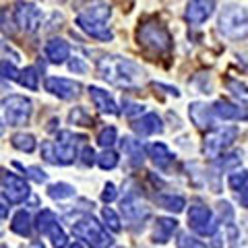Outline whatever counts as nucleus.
Here are the masks:
<instances>
[{"mask_svg":"<svg viewBox=\"0 0 248 248\" xmlns=\"http://www.w3.org/2000/svg\"><path fill=\"white\" fill-rule=\"evenodd\" d=\"M97 75L102 77L104 81H108L110 85L120 87V89H137V87H141L147 79L145 68L141 64H137V62L130 58L116 56V54L99 58Z\"/></svg>","mask_w":248,"mask_h":248,"instance_id":"obj_1","label":"nucleus"},{"mask_svg":"<svg viewBox=\"0 0 248 248\" xmlns=\"http://www.w3.org/2000/svg\"><path fill=\"white\" fill-rule=\"evenodd\" d=\"M112 15V9L104 2H97V4H91L87 6L85 11H81L77 15V27L83 29L87 35H91L93 40H99V42H110L114 37V31L108 25V19Z\"/></svg>","mask_w":248,"mask_h":248,"instance_id":"obj_2","label":"nucleus"},{"mask_svg":"<svg viewBox=\"0 0 248 248\" xmlns=\"http://www.w3.org/2000/svg\"><path fill=\"white\" fill-rule=\"evenodd\" d=\"M137 40H139V46H143L145 50L155 52V54H166L174 46L172 33L168 31L166 25H161L157 21L141 23L137 29Z\"/></svg>","mask_w":248,"mask_h":248,"instance_id":"obj_3","label":"nucleus"},{"mask_svg":"<svg viewBox=\"0 0 248 248\" xmlns=\"http://www.w3.org/2000/svg\"><path fill=\"white\" fill-rule=\"evenodd\" d=\"M219 33L228 40H244L246 37V9L240 4H226L217 21Z\"/></svg>","mask_w":248,"mask_h":248,"instance_id":"obj_4","label":"nucleus"},{"mask_svg":"<svg viewBox=\"0 0 248 248\" xmlns=\"http://www.w3.org/2000/svg\"><path fill=\"white\" fill-rule=\"evenodd\" d=\"M73 234L77 238L85 240L91 248H110L114 244V240L108 236V232L102 228V223H97L93 217H81L79 221H75Z\"/></svg>","mask_w":248,"mask_h":248,"instance_id":"obj_5","label":"nucleus"},{"mask_svg":"<svg viewBox=\"0 0 248 248\" xmlns=\"http://www.w3.org/2000/svg\"><path fill=\"white\" fill-rule=\"evenodd\" d=\"M0 108H2L4 122L9 126H23V124H27L31 118V112H33L31 99L23 95H9L0 104Z\"/></svg>","mask_w":248,"mask_h":248,"instance_id":"obj_6","label":"nucleus"},{"mask_svg":"<svg viewBox=\"0 0 248 248\" xmlns=\"http://www.w3.org/2000/svg\"><path fill=\"white\" fill-rule=\"evenodd\" d=\"M238 137V126H221L213 128L211 133L205 137L203 141V151L209 159H219L221 153L236 141Z\"/></svg>","mask_w":248,"mask_h":248,"instance_id":"obj_7","label":"nucleus"},{"mask_svg":"<svg viewBox=\"0 0 248 248\" xmlns=\"http://www.w3.org/2000/svg\"><path fill=\"white\" fill-rule=\"evenodd\" d=\"M13 19H15V25H19L25 33H35V31H40V27H42L44 13H42V9H37V4L27 2V0H19V2L15 4Z\"/></svg>","mask_w":248,"mask_h":248,"instance_id":"obj_8","label":"nucleus"},{"mask_svg":"<svg viewBox=\"0 0 248 248\" xmlns=\"http://www.w3.org/2000/svg\"><path fill=\"white\" fill-rule=\"evenodd\" d=\"M35 228H37V232H40V234L48 236V238L52 240V246H54V248H66V246H68V238H66V234H64V230L60 228L58 217L54 215L50 209H44V211L37 215Z\"/></svg>","mask_w":248,"mask_h":248,"instance_id":"obj_9","label":"nucleus"},{"mask_svg":"<svg viewBox=\"0 0 248 248\" xmlns=\"http://www.w3.org/2000/svg\"><path fill=\"white\" fill-rule=\"evenodd\" d=\"M42 157L54 166H71L77 159V147H75V143L44 141L42 143Z\"/></svg>","mask_w":248,"mask_h":248,"instance_id":"obj_10","label":"nucleus"},{"mask_svg":"<svg viewBox=\"0 0 248 248\" xmlns=\"http://www.w3.org/2000/svg\"><path fill=\"white\" fill-rule=\"evenodd\" d=\"M188 226L199 236H213L217 232V221L211 213V209L203 203H192L188 209Z\"/></svg>","mask_w":248,"mask_h":248,"instance_id":"obj_11","label":"nucleus"},{"mask_svg":"<svg viewBox=\"0 0 248 248\" xmlns=\"http://www.w3.org/2000/svg\"><path fill=\"white\" fill-rule=\"evenodd\" d=\"M46 91H50L52 95H56L60 99H66V102H71V99H77L81 95V83L79 81H73V79H64V77H48L44 83Z\"/></svg>","mask_w":248,"mask_h":248,"instance_id":"obj_12","label":"nucleus"},{"mask_svg":"<svg viewBox=\"0 0 248 248\" xmlns=\"http://www.w3.org/2000/svg\"><path fill=\"white\" fill-rule=\"evenodd\" d=\"M2 192L9 203H23L29 197V184L13 172H2Z\"/></svg>","mask_w":248,"mask_h":248,"instance_id":"obj_13","label":"nucleus"},{"mask_svg":"<svg viewBox=\"0 0 248 248\" xmlns=\"http://www.w3.org/2000/svg\"><path fill=\"white\" fill-rule=\"evenodd\" d=\"M215 11V0H188L184 11V19L190 25H203Z\"/></svg>","mask_w":248,"mask_h":248,"instance_id":"obj_14","label":"nucleus"},{"mask_svg":"<svg viewBox=\"0 0 248 248\" xmlns=\"http://www.w3.org/2000/svg\"><path fill=\"white\" fill-rule=\"evenodd\" d=\"M133 130L139 137H151V135H161L164 133V122L155 112H147L141 118L133 120Z\"/></svg>","mask_w":248,"mask_h":248,"instance_id":"obj_15","label":"nucleus"},{"mask_svg":"<svg viewBox=\"0 0 248 248\" xmlns=\"http://www.w3.org/2000/svg\"><path fill=\"white\" fill-rule=\"evenodd\" d=\"M120 207H122V213L128 221H143L151 213V209L147 207V203H143V201L139 197H135V195H128L122 201Z\"/></svg>","mask_w":248,"mask_h":248,"instance_id":"obj_16","label":"nucleus"},{"mask_svg":"<svg viewBox=\"0 0 248 248\" xmlns=\"http://www.w3.org/2000/svg\"><path fill=\"white\" fill-rule=\"evenodd\" d=\"M188 116L197 128H211L215 124V116L211 112V106L203 102H195L188 106Z\"/></svg>","mask_w":248,"mask_h":248,"instance_id":"obj_17","label":"nucleus"},{"mask_svg":"<svg viewBox=\"0 0 248 248\" xmlns=\"http://www.w3.org/2000/svg\"><path fill=\"white\" fill-rule=\"evenodd\" d=\"M89 97H91L93 106H95L102 114H110V116L118 114V106H116L110 91L99 89V87H89Z\"/></svg>","mask_w":248,"mask_h":248,"instance_id":"obj_18","label":"nucleus"},{"mask_svg":"<svg viewBox=\"0 0 248 248\" xmlns=\"http://www.w3.org/2000/svg\"><path fill=\"white\" fill-rule=\"evenodd\" d=\"M46 58H48L52 64H64V62L71 58V46H68V42L60 40V37H52V40L46 44Z\"/></svg>","mask_w":248,"mask_h":248,"instance_id":"obj_19","label":"nucleus"},{"mask_svg":"<svg viewBox=\"0 0 248 248\" xmlns=\"http://www.w3.org/2000/svg\"><path fill=\"white\" fill-rule=\"evenodd\" d=\"M120 147H122L124 155H126L133 166H141L145 161V147H143L141 141H137V139H133V137H124L120 141Z\"/></svg>","mask_w":248,"mask_h":248,"instance_id":"obj_20","label":"nucleus"},{"mask_svg":"<svg viewBox=\"0 0 248 248\" xmlns=\"http://www.w3.org/2000/svg\"><path fill=\"white\" fill-rule=\"evenodd\" d=\"M211 112L215 116V120H234V118H240V116H242V120H246V112L244 110L240 112V108L230 104L228 99H217L211 106Z\"/></svg>","mask_w":248,"mask_h":248,"instance_id":"obj_21","label":"nucleus"},{"mask_svg":"<svg viewBox=\"0 0 248 248\" xmlns=\"http://www.w3.org/2000/svg\"><path fill=\"white\" fill-rule=\"evenodd\" d=\"M145 151L149 153V157L153 159V164L157 166V168H161V170L170 168V166H172V161H174L172 151H170L164 143H151Z\"/></svg>","mask_w":248,"mask_h":248,"instance_id":"obj_22","label":"nucleus"},{"mask_svg":"<svg viewBox=\"0 0 248 248\" xmlns=\"http://www.w3.org/2000/svg\"><path fill=\"white\" fill-rule=\"evenodd\" d=\"M178 228V221L172 219V217H157L155 221V232H153V242H159V244H166L172 234Z\"/></svg>","mask_w":248,"mask_h":248,"instance_id":"obj_23","label":"nucleus"},{"mask_svg":"<svg viewBox=\"0 0 248 248\" xmlns=\"http://www.w3.org/2000/svg\"><path fill=\"white\" fill-rule=\"evenodd\" d=\"M17 81H19L21 87H25L29 91H37V87H40V75H37V68L35 66L23 68V71H19V75H17Z\"/></svg>","mask_w":248,"mask_h":248,"instance_id":"obj_24","label":"nucleus"},{"mask_svg":"<svg viewBox=\"0 0 248 248\" xmlns=\"http://www.w3.org/2000/svg\"><path fill=\"white\" fill-rule=\"evenodd\" d=\"M155 203H157L159 207L168 209V211H172V213H180L186 207V201L180 195H157L155 197Z\"/></svg>","mask_w":248,"mask_h":248,"instance_id":"obj_25","label":"nucleus"},{"mask_svg":"<svg viewBox=\"0 0 248 248\" xmlns=\"http://www.w3.org/2000/svg\"><path fill=\"white\" fill-rule=\"evenodd\" d=\"M11 230L19 236H29L31 234V215L27 211H19L17 215L13 217Z\"/></svg>","mask_w":248,"mask_h":248,"instance_id":"obj_26","label":"nucleus"},{"mask_svg":"<svg viewBox=\"0 0 248 248\" xmlns=\"http://www.w3.org/2000/svg\"><path fill=\"white\" fill-rule=\"evenodd\" d=\"M228 184H230L232 190H236L240 195V199H242V207H246V172H244V170H242V172L230 174Z\"/></svg>","mask_w":248,"mask_h":248,"instance_id":"obj_27","label":"nucleus"},{"mask_svg":"<svg viewBox=\"0 0 248 248\" xmlns=\"http://www.w3.org/2000/svg\"><path fill=\"white\" fill-rule=\"evenodd\" d=\"M48 197L54 201H64L75 197V186L66 184V182H58V184H50L48 186Z\"/></svg>","mask_w":248,"mask_h":248,"instance_id":"obj_28","label":"nucleus"},{"mask_svg":"<svg viewBox=\"0 0 248 248\" xmlns=\"http://www.w3.org/2000/svg\"><path fill=\"white\" fill-rule=\"evenodd\" d=\"M13 147L15 149H19V151H25V153H31V151H35V147H37V141H35V137L33 135H29V133H17L13 137Z\"/></svg>","mask_w":248,"mask_h":248,"instance_id":"obj_29","label":"nucleus"},{"mask_svg":"<svg viewBox=\"0 0 248 248\" xmlns=\"http://www.w3.org/2000/svg\"><path fill=\"white\" fill-rule=\"evenodd\" d=\"M95 161L102 170H114L116 166H118V153L112 151V149H106L104 153L95 155Z\"/></svg>","mask_w":248,"mask_h":248,"instance_id":"obj_30","label":"nucleus"},{"mask_svg":"<svg viewBox=\"0 0 248 248\" xmlns=\"http://www.w3.org/2000/svg\"><path fill=\"white\" fill-rule=\"evenodd\" d=\"M116 141H118V130H116L114 126H106L97 137V143L102 145L104 149H110Z\"/></svg>","mask_w":248,"mask_h":248,"instance_id":"obj_31","label":"nucleus"},{"mask_svg":"<svg viewBox=\"0 0 248 248\" xmlns=\"http://www.w3.org/2000/svg\"><path fill=\"white\" fill-rule=\"evenodd\" d=\"M71 122L73 124H79V126H93V118L87 114V110L85 108H75V110L71 112Z\"/></svg>","mask_w":248,"mask_h":248,"instance_id":"obj_32","label":"nucleus"},{"mask_svg":"<svg viewBox=\"0 0 248 248\" xmlns=\"http://www.w3.org/2000/svg\"><path fill=\"white\" fill-rule=\"evenodd\" d=\"M102 217H104V221H106V226L110 228L112 232H120L122 230V226H120V217L116 215V211L114 209H110V207H106L104 211H102Z\"/></svg>","mask_w":248,"mask_h":248,"instance_id":"obj_33","label":"nucleus"},{"mask_svg":"<svg viewBox=\"0 0 248 248\" xmlns=\"http://www.w3.org/2000/svg\"><path fill=\"white\" fill-rule=\"evenodd\" d=\"M17 66L13 64V62L9 60H0V79H4V81H17Z\"/></svg>","mask_w":248,"mask_h":248,"instance_id":"obj_34","label":"nucleus"},{"mask_svg":"<svg viewBox=\"0 0 248 248\" xmlns=\"http://www.w3.org/2000/svg\"><path fill=\"white\" fill-rule=\"evenodd\" d=\"M178 248H207V244H203L197 238H192L190 234H180V238H178Z\"/></svg>","mask_w":248,"mask_h":248,"instance_id":"obj_35","label":"nucleus"},{"mask_svg":"<svg viewBox=\"0 0 248 248\" xmlns=\"http://www.w3.org/2000/svg\"><path fill=\"white\" fill-rule=\"evenodd\" d=\"M240 166V153H230V155H223V159L219 161V168L221 170H230V168H236Z\"/></svg>","mask_w":248,"mask_h":248,"instance_id":"obj_36","label":"nucleus"},{"mask_svg":"<svg viewBox=\"0 0 248 248\" xmlns=\"http://www.w3.org/2000/svg\"><path fill=\"white\" fill-rule=\"evenodd\" d=\"M25 172H27V176L31 178V180H35V182H40V184L48 180V174H46L42 168H35V166H31V168H25Z\"/></svg>","mask_w":248,"mask_h":248,"instance_id":"obj_37","label":"nucleus"},{"mask_svg":"<svg viewBox=\"0 0 248 248\" xmlns=\"http://www.w3.org/2000/svg\"><path fill=\"white\" fill-rule=\"evenodd\" d=\"M228 89L234 93L236 97L242 99V104L246 102V87H244V83H238V81H228Z\"/></svg>","mask_w":248,"mask_h":248,"instance_id":"obj_38","label":"nucleus"},{"mask_svg":"<svg viewBox=\"0 0 248 248\" xmlns=\"http://www.w3.org/2000/svg\"><path fill=\"white\" fill-rule=\"evenodd\" d=\"M116 199V186L112 182H108L104 186V192H102V201L104 203H112V201Z\"/></svg>","mask_w":248,"mask_h":248,"instance_id":"obj_39","label":"nucleus"},{"mask_svg":"<svg viewBox=\"0 0 248 248\" xmlns=\"http://www.w3.org/2000/svg\"><path fill=\"white\" fill-rule=\"evenodd\" d=\"M81 155H83V164L85 166H93V164H95V151H93L89 145L81 151Z\"/></svg>","mask_w":248,"mask_h":248,"instance_id":"obj_40","label":"nucleus"},{"mask_svg":"<svg viewBox=\"0 0 248 248\" xmlns=\"http://www.w3.org/2000/svg\"><path fill=\"white\" fill-rule=\"evenodd\" d=\"M143 112H145V106H141V104H124V114L126 116H137Z\"/></svg>","mask_w":248,"mask_h":248,"instance_id":"obj_41","label":"nucleus"},{"mask_svg":"<svg viewBox=\"0 0 248 248\" xmlns=\"http://www.w3.org/2000/svg\"><path fill=\"white\" fill-rule=\"evenodd\" d=\"M68 66H71V71H73V73H85V71H87V64H85L81 58H73Z\"/></svg>","mask_w":248,"mask_h":248,"instance_id":"obj_42","label":"nucleus"},{"mask_svg":"<svg viewBox=\"0 0 248 248\" xmlns=\"http://www.w3.org/2000/svg\"><path fill=\"white\" fill-rule=\"evenodd\" d=\"M9 203H6V199H0V219H4L6 215H9Z\"/></svg>","mask_w":248,"mask_h":248,"instance_id":"obj_43","label":"nucleus"},{"mask_svg":"<svg viewBox=\"0 0 248 248\" xmlns=\"http://www.w3.org/2000/svg\"><path fill=\"white\" fill-rule=\"evenodd\" d=\"M4 128H6V124H4L2 120H0V137H2V135H4Z\"/></svg>","mask_w":248,"mask_h":248,"instance_id":"obj_44","label":"nucleus"},{"mask_svg":"<svg viewBox=\"0 0 248 248\" xmlns=\"http://www.w3.org/2000/svg\"><path fill=\"white\" fill-rule=\"evenodd\" d=\"M29 248H46V246H44V244H42V242H33V244H31V246H29Z\"/></svg>","mask_w":248,"mask_h":248,"instance_id":"obj_45","label":"nucleus"},{"mask_svg":"<svg viewBox=\"0 0 248 248\" xmlns=\"http://www.w3.org/2000/svg\"><path fill=\"white\" fill-rule=\"evenodd\" d=\"M68 248H83L79 242H75V244H71V246H68Z\"/></svg>","mask_w":248,"mask_h":248,"instance_id":"obj_46","label":"nucleus"}]
</instances>
